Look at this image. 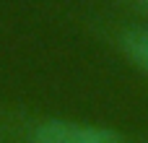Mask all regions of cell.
I'll return each instance as SVG.
<instances>
[{
    "label": "cell",
    "instance_id": "obj_1",
    "mask_svg": "<svg viewBox=\"0 0 148 143\" xmlns=\"http://www.w3.org/2000/svg\"><path fill=\"white\" fill-rule=\"evenodd\" d=\"M29 143H125L122 135L104 125L78 120H44L31 130Z\"/></svg>",
    "mask_w": 148,
    "mask_h": 143
},
{
    "label": "cell",
    "instance_id": "obj_2",
    "mask_svg": "<svg viewBox=\"0 0 148 143\" xmlns=\"http://www.w3.org/2000/svg\"><path fill=\"white\" fill-rule=\"evenodd\" d=\"M120 47L133 65L148 73V26H130L120 34Z\"/></svg>",
    "mask_w": 148,
    "mask_h": 143
},
{
    "label": "cell",
    "instance_id": "obj_3",
    "mask_svg": "<svg viewBox=\"0 0 148 143\" xmlns=\"http://www.w3.org/2000/svg\"><path fill=\"white\" fill-rule=\"evenodd\" d=\"M135 3H138V5H140V8H143V10L148 13V0H135Z\"/></svg>",
    "mask_w": 148,
    "mask_h": 143
}]
</instances>
